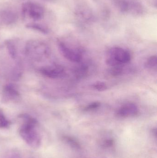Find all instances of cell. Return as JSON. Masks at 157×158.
Returning <instances> with one entry per match:
<instances>
[{
	"mask_svg": "<svg viewBox=\"0 0 157 158\" xmlns=\"http://www.w3.org/2000/svg\"><path fill=\"white\" fill-rule=\"evenodd\" d=\"M123 72V69L121 66L112 67L109 70V73L111 75L113 76H118L121 75Z\"/></svg>",
	"mask_w": 157,
	"mask_h": 158,
	"instance_id": "cell-16",
	"label": "cell"
},
{
	"mask_svg": "<svg viewBox=\"0 0 157 158\" xmlns=\"http://www.w3.org/2000/svg\"><path fill=\"white\" fill-rule=\"evenodd\" d=\"M20 117L24 120L19 129L21 138L29 146L34 148L39 147L41 143V138L36 130L37 120L26 114H23Z\"/></svg>",
	"mask_w": 157,
	"mask_h": 158,
	"instance_id": "cell-1",
	"label": "cell"
},
{
	"mask_svg": "<svg viewBox=\"0 0 157 158\" xmlns=\"http://www.w3.org/2000/svg\"><path fill=\"white\" fill-rule=\"evenodd\" d=\"M157 58L156 56H152L149 57L145 63L146 67L150 69L156 68Z\"/></svg>",
	"mask_w": 157,
	"mask_h": 158,
	"instance_id": "cell-12",
	"label": "cell"
},
{
	"mask_svg": "<svg viewBox=\"0 0 157 158\" xmlns=\"http://www.w3.org/2000/svg\"><path fill=\"white\" fill-rule=\"evenodd\" d=\"M99 145L102 149L105 150H113L116 146V140L112 135L104 134L98 141Z\"/></svg>",
	"mask_w": 157,
	"mask_h": 158,
	"instance_id": "cell-7",
	"label": "cell"
},
{
	"mask_svg": "<svg viewBox=\"0 0 157 158\" xmlns=\"http://www.w3.org/2000/svg\"><path fill=\"white\" fill-rule=\"evenodd\" d=\"M6 45L11 57L12 58H15L16 52L14 45L13 42L12 41H7L6 42Z\"/></svg>",
	"mask_w": 157,
	"mask_h": 158,
	"instance_id": "cell-15",
	"label": "cell"
},
{
	"mask_svg": "<svg viewBox=\"0 0 157 158\" xmlns=\"http://www.w3.org/2000/svg\"><path fill=\"white\" fill-rule=\"evenodd\" d=\"M17 19V15L13 11L4 10L0 12V21L5 25L13 24Z\"/></svg>",
	"mask_w": 157,
	"mask_h": 158,
	"instance_id": "cell-8",
	"label": "cell"
},
{
	"mask_svg": "<svg viewBox=\"0 0 157 158\" xmlns=\"http://www.w3.org/2000/svg\"><path fill=\"white\" fill-rule=\"evenodd\" d=\"M152 134L153 136L156 139L157 138V129L156 128H153L152 131Z\"/></svg>",
	"mask_w": 157,
	"mask_h": 158,
	"instance_id": "cell-18",
	"label": "cell"
},
{
	"mask_svg": "<svg viewBox=\"0 0 157 158\" xmlns=\"http://www.w3.org/2000/svg\"><path fill=\"white\" fill-rule=\"evenodd\" d=\"M100 106V102H95L90 103L84 108V111H88L94 110L99 107Z\"/></svg>",
	"mask_w": 157,
	"mask_h": 158,
	"instance_id": "cell-17",
	"label": "cell"
},
{
	"mask_svg": "<svg viewBox=\"0 0 157 158\" xmlns=\"http://www.w3.org/2000/svg\"><path fill=\"white\" fill-rule=\"evenodd\" d=\"M19 92L11 85H7L4 87L2 98L4 101H9L19 97Z\"/></svg>",
	"mask_w": 157,
	"mask_h": 158,
	"instance_id": "cell-9",
	"label": "cell"
},
{
	"mask_svg": "<svg viewBox=\"0 0 157 158\" xmlns=\"http://www.w3.org/2000/svg\"><path fill=\"white\" fill-rule=\"evenodd\" d=\"M26 27L27 28L35 30L37 31L42 32V33H45V34L48 32V29L46 27L41 24L35 23V22H30V23H28L26 25Z\"/></svg>",
	"mask_w": 157,
	"mask_h": 158,
	"instance_id": "cell-11",
	"label": "cell"
},
{
	"mask_svg": "<svg viewBox=\"0 0 157 158\" xmlns=\"http://www.w3.org/2000/svg\"><path fill=\"white\" fill-rule=\"evenodd\" d=\"M22 15L24 19L38 21L43 18L44 10L38 3L28 1L22 5Z\"/></svg>",
	"mask_w": 157,
	"mask_h": 158,
	"instance_id": "cell-3",
	"label": "cell"
},
{
	"mask_svg": "<svg viewBox=\"0 0 157 158\" xmlns=\"http://www.w3.org/2000/svg\"><path fill=\"white\" fill-rule=\"evenodd\" d=\"M59 47L62 54L69 61L78 63L82 59L80 54L68 48L65 44L60 42L59 44Z\"/></svg>",
	"mask_w": 157,
	"mask_h": 158,
	"instance_id": "cell-5",
	"label": "cell"
},
{
	"mask_svg": "<svg viewBox=\"0 0 157 158\" xmlns=\"http://www.w3.org/2000/svg\"><path fill=\"white\" fill-rule=\"evenodd\" d=\"M131 59V54L127 50L120 47H113L108 51L106 63L110 66H119L127 64Z\"/></svg>",
	"mask_w": 157,
	"mask_h": 158,
	"instance_id": "cell-2",
	"label": "cell"
},
{
	"mask_svg": "<svg viewBox=\"0 0 157 158\" xmlns=\"http://www.w3.org/2000/svg\"><path fill=\"white\" fill-rule=\"evenodd\" d=\"M11 123L6 118L2 110H0V128L5 129L10 126Z\"/></svg>",
	"mask_w": 157,
	"mask_h": 158,
	"instance_id": "cell-13",
	"label": "cell"
},
{
	"mask_svg": "<svg viewBox=\"0 0 157 158\" xmlns=\"http://www.w3.org/2000/svg\"><path fill=\"white\" fill-rule=\"evenodd\" d=\"M138 112V108L135 104L127 103L116 111V116L120 118H128L136 116Z\"/></svg>",
	"mask_w": 157,
	"mask_h": 158,
	"instance_id": "cell-4",
	"label": "cell"
},
{
	"mask_svg": "<svg viewBox=\"0 0 157 158\" xmlns=\"http://www.w3.org/2000/svg\"><path fill=\"white\" fill-rule=\"evenodd\" d=\"M92 87L95 90L100 92L105 91L108 89V86L106 84L102 81L96 82L92 85Z\"/></svg>",
	"mask_w": 157,
	"mask_h": 158,
	"instance_id": "cell-14",
	"label": "cell"
},
{
	"mask_svg": "<svg viewBox=\"0 0 157 158\" xmlns=\"http://www.w3.org/2000/svg\"><path fill=\"white\" fill-rule=\"evenodd\" d=\"M62 140L68 146L74 150L78 151L81 150L82 148L81 143L74 136L68 135H64L62 137Z\"/></svg>",
	"mask_w": 157,
	"mask_h": 158,
	"instance_id": "cell-10",
	"label": "cell"
},
{
	"mask_svg": "<svg viewBox=\"0 0 157 158\" xmlns=\"http://www.w3.org/2000/svg\"><path fill=\"white\" fill-rule=\"evenodd\" d=\"M40 71L42 75L51 79L61 78L65 75L64 69L61 66L44 67Z\"/></svg>",
	"mask_w": 157,
	"mask_h": 158,
	"instance_id": "cell-6",
	"label": "cell"
}]
</instances>
